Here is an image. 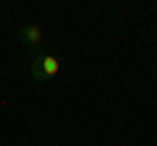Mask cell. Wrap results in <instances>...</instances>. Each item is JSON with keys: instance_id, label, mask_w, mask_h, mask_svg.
I'll return each instance as SVG.
<instances>
[{"instance_id": "2", "label": "cell", "mask_w": 157, "mask_h": 146, "mask_svg": "<svg viewBox=\"0 0 157 146\" xmlns=\"http://www.w3.org/2000/svg\"><path fill=\"white\" fill-rule=\"evenodd\" d=\"M21 42L29 47V50H39L42 42H45V29L37 26V24H26V26H21Z\"/></svg>"}, {"instance_id": "1", "label": "cell", "mask_w": 157, "mask_h": 146, "mask_svg": "<svg viewBox=\"0 0 157 146\" xmlns=\"http://www.w3.org/2000/svg\"><path fill=\"white\" fill-rule=\"evenodd\" d=\"M58 71H60V60H58V55H52V52H37V55L32 57V65H29V76H32L34 81H39V84L52 81L58 76Z\"/></svg>"}]
</instances>
